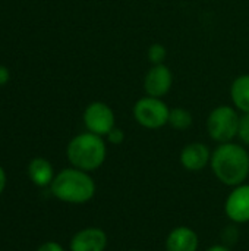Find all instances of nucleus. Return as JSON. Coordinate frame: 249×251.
I'll return each instance as SVG.
<instances>
[{
  "instance_id": "nucleus-1",
  "label": "nucleus",
  "mask_w": 249,
  "mask_h": 251,
  "mask_svg": "<svg viewBox=\"0 0 249 251\" xmlns=\"http://www.w3.org/2000/svg\"><path fill=\"white\" fill-rule=\"evenodd\" d=\"M216 176L226 185L242 184L249 174V156L247 150L238 144L225 143L211 159Z\"/></svg>"
},
{
  "instance_id": "nucleus-2",
  "label": "nucleus",
  "mask_w": 249,
  "mask_h": 251,
  "mask_svg": "<svg viewBox=\"0 0 249 251\" xmlns=\"http://www.w3.org/2000/svg\"><path fill=\"white\" fill-rule=\"evenodd\" d=\"M51 193L66 203H85L95 193L94 181L81 169H65L51 182Z\"/></svg>"
},
{
  "instance_id": "nucleus-3",
  "label": "nucleus",
  "mask_w": 249,
  "mask_h": 251,
  "mask_svg": "<svg viewBox=\"0 0 249 251\" xmlns=\"http://www.w3.org/2000/svg\"><path fill=\"white\" fill-rule=\"evenodd\" d=\"M68 159L76 169L94 171L106 159V144L97 134H81L69 143Z\"/></svg>"
},
{
  "instance_id": "nucleus-4",
  "label": "nucleus",
  "mask_w": 249,
  "mask_h": 251,
  "mask_svg": "<svg viewBox=\"0 0 249 251\" xmlns=\"http://www.w3.org/2000/svg\"><path fill=\"white\" fill-rule=\"evenodd\" d=\"M239 116L229 106H220L208 118V132L213 140L220 143L230 141L239 131Z\"/></svg>"
},
{
  "instance_id": "nucleus-5",
  "label": "nucleus",
  "mask_w": 249,
  "mask_h": 251,
  "mask_svg": "<svg viewBox=\"0 0 249 251\" xmlns=\"http://www.w3.org/2000/svg\"><path fill=\"white\" fill-rule=\"evenodd\" d=\"M134 113L136 121L142 126L156 129L163 126L166 122H169L170 110L157 97H147V99H141L135 104Z\"/></svg>"
},
{
  "instance_id": "nucleus-6",
  "label": "nucleus",
  "mask_w": 249,
  "mask_h": 251,
  "mask_svg": "<svg viewBox=\"0 0 249 251\" xmlns=\"http://www.w3.org/2000/svg\"><path fill=\"white\" fill-rule=\"evenodd\" d=\"M87 128L97 135H107L114 128V115L112 109L104 103H92L84 113Z\"/></svg>"
},
{
  "instance_id": "nucleus-7",
  "label": "nucleus",
  "mask_w": 249,
  "mask_h": 251,
  "mask_svg": "<svg viewBox=\"0 0 249 251\" xmlns=\"http://www.w3.org/2000/svg\"><path fill=\"white\" fill-rule=\"evenodd\" d=\"M227 216L238 224L249 221V185H241L233 190L226 201Z\"/></svg>"
},
{
  "instance_id": "nucleus-8",
  "label": "nucleus",
  "mask_w": 249,
  "mask_h": 251,
  "mask_svg": "<svg viewBox=\"0 0 249 251\" xmlns=\"http://www.w3.org/2000/svg\"><path fill=\"white\" fill-rule=\"evenodd\" d=\"M107 237L100 228H87L79 231L70 241L72 251H104Z\"/></svg>"
},
{
  "instance_id": "nucleus-9",
  "label": "nucleus",
  "mask_w": 249,
  "mask_h": 251,
  "mask_svg": "<svg viewBox=\"0 0 249 251\" xmlns=\"http://www.w3.org/2000/svg\"><path fill=\"white\" fill-rule=\"evenodd\" d=\"M145 91L150 94V97H161L164 96L170 85H172V74L169 68L163 65L154 66L145 76Z\"/></svg>"
},
{
  "instance_id": "nucleus-10",
  "label": "nucleus",
  "mask_w": 249,
  "mask_h": 251,
  "mask_svg": "<svg viewBox=\"0 0 249 251\" xmlns=\"http://www.w3.org/2000/svg\"><path fill=\"white\" fill-rule=\"evenodd\" d=\"M198 237L197 234L186 226H179L173 229L166 241L167 251H197Z\"/></svg>"
},
{
  "instance_id": "nucleus-11",
  "label": "nucleus",
  "mask_w": 249,
  "mask_h": 251,
  "mask_svg": "<svg viewBox=\"0 0 249 251\" xmlns=\"http://www.w3.org/2000/svg\"><path fill=\"white\" fill-rule=\"evenodd\" d=\"M181 160L188 171H201L210 160V150L201 143H192L183 149Z\"/></svg>"
},
{
  "instance_id": "nucleus-12",
  "label": "nucleus",
  "mask_w": 249,
  "mask_h": 251,
  "mask_svg": "<svg viewBox=\"0 0 249 251\" xmlns=\"http://www.w3.org/2000/svg\"><path fill=\"white\" fill-rule=\"evenodd\" d=\"M28 174L32 182L38 187H45L53 182V168L50 162L43 157H37L29 163Z\"/></svg>"
},
{
  "instance_id": "nucleus-13",
  "label": "nucleus",
  "mask_w": 249,
  "mask_h": 251,
  "mask_svg": "<svg viewBox=\"0 0 249 251\" xmlns=\"http://www.w3.org/2000/svg\"><path fill=\"white\" fill-rule=\"evenodd\" d=\"M232 99L241 110L249 113V75H244L233 82Z\"/></svg>"
},
{
  "instance_id": "nucleus-14",
  "label": "nucleus",
  "mask_w": 249,
  "mask_h": 251,
  "mask_svg": "<svg viewBox=\"0 0 249 251\" xmlns=\"http://www.w3.org/2000/svg\"><path fill=\"white\" fill-rule=\"evenodd\" d=\"M169 122L176 129H186L192 124V118H191V113L186 112L185 109H173L170 110Z\"/></svg>"
},
{
  "instance_id": "nucleus-15",
  "label": "nucleus",
  "mask_w": 249,
  "mask_h": 251,
  "mask_svg": "<svg viewBox=\"0 0 249 251\" xmlns=\"http://www.w3.org/2000/svg\"><path fill=\"white\" fill-rule=\"evenodd\" d=\"M148 57L154 63H160L166 57V49L161 44H153L148 50Z\"/></svg>"
},
{
  "instance_id": "nucleus-16",
  "label": "nucleus",
  "mask_w": 249,
  "mask_h": 251,
  "mask_svg": "<svg viewBox=\"0 0 249 251\" xmlns=\"http://www.w3.org/2000/svg\"><path fill=\"white\" fill-rule=\"evenodd\" d=\"M239 137L249 144V113H247L241 121H239V131H238Z\"/></svg>"
},
{
  "instance_id": "nucleus-17",
  "label": "nucleus",
  "mask_w": 249,
  "mask_h": 251,
  "mask_svg": "<svg viewBox=\"0 0 249 251\" xmlns=\"http://www.w3.org/2000/svg\"><path fill=\"white\" fill-rule=\"evenodd\" d=\"M107 137H109V141H110V143H113V144H120V143L123 141V138H125V134H123L122 129L113 128V129L107 134Z\"/></svg>"
},
{
  "instance_id": "nucleus-18",
  "label": "nucleus",
  "mask_w": 249,
  "mask_h": 251,
  "mask_svg": "<svg viewBox=\"0 0 249 251\" xmlns=\"http://www.w3.org/2000/svg\"><path fill=\"white\" fill-rule=\"evenodd\" d=\"M37 251H65L57 243H54V241H48V243H45V244H43L40 249Z\"/></svg>"
},
{
  "instance_id": "nucleus-19",
  "label": "nucleus",
  "mask_w": 249,
  "mask_h": 251,
  "mask_svg": "<svg viewBox=\"0 0 249 251\" xmlns=\"http://www.w3.org/2000/svg\"><path fill=\"white\" fill-rule=\"evenodd\" d=\"M7 79H9V72H7V69H6L4 66H0V85L4 84V82H7Z\"/></svg>"
},
{
  "instance_id": "nucleus-20",
  "label": "nucleus",
  "mask_w": 249,
  "mask_h": 251,
  "mask_svg": "<svg viewBox=\"0 0 249 251\" xmlns=\"http://www.w3.org/2000/svg\"><path fill=\"white\" fill-rule=\"evenodd\" d=\"M4 187H6V174H4L3 168L0 166V194L3 193Z\"/></svg>"
},
{
  "instance_id": "nucleus-21",
  "label": "nucleus",
  "mask_w": 249,
  "mask_h": 251,
  "mask_svg": "<svg viewBox=\"0 0 249 251\" xmlns=\"http://www.w3.org/2000/svg\"><path fill=\"white\" fill-rule=\"evenodd\" d=\"M207 251H230L227 247H225V246H214V247H211V249H208Z\"/></svg>"
},
{
  "instance_id": "nucleus-22",
  "label": "nucleus",
  "mask_w": 249,
  "mask_h": 251,
  "mask_svg": "<svg viewBox=\"0 0 249 251\" xmlns=\"http://www.w3.org/2000/svg\"><path fill=\"white\" fill-rule=\"evenodd\" d=\"M134 251H138V250H134Z\"/></svg>"
}]
</instances>
